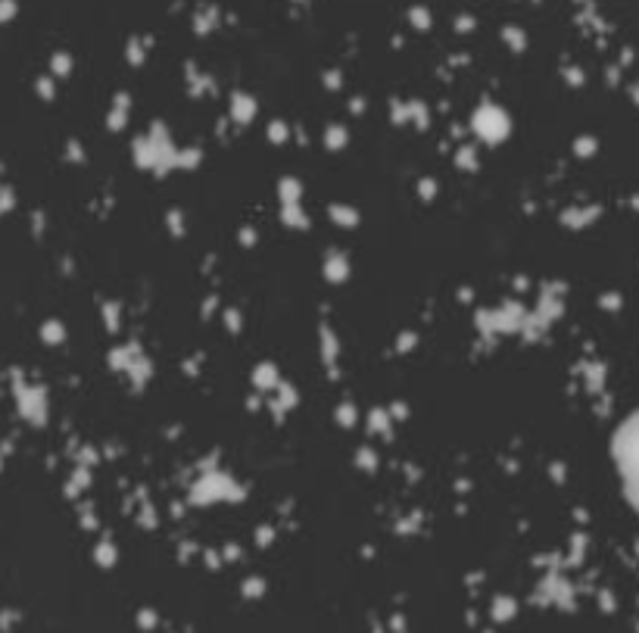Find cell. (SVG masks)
Returning <instances> with one entry per match:
<instances>
[{"mask_svg": "<svg viewBox=\"0 0 639 633\" xmlns=\"http://www.w3.org/2000/svg\"><path fill=\"white\" fill-rule=\"evenodd\" d=\"M614 462L627 496L639 512V412H633L614 434Z\"/></svg>", "mask_w": 639, "mask_h": 633, "instance_id": "cell-1", "label": "cell"}]
</instances>
